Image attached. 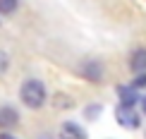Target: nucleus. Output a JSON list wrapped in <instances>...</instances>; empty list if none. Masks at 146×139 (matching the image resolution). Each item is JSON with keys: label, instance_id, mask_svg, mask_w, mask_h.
Wrapping results in <instances>:
<instances>
[{"label": "nucleus", "instance_id": "11", "mask_svg": "<svg viewBox=\"0 0 146 139\" xmlns=\"http://www.w3.org/2000/svg\"><path fill=\"white\" fill-rule=\"evenodd\" d=\"M55 106H72V101L67 96H55Z\"/></svg>", "mask_w": 146, "mask_h": 139}, {"label": "nucleus", "instance_id": "8", "mask_svg": "<svg viewBox=\"0 0 146 139\" xmlns=\"http://www.w3.org/2000/svg\"><path fill=\"white\" fill-rule=\"evenodd\" d=\"M17 5H19V0H0V15H12Z\"/></svg>", "mask_w": 146, "mask_h": 139}, {"label": "nucleus", "instance_id": "9", "mask_svg": "<svg viewBox=\"0 0 146 139\" xmlns=\"http://www.w3.org/2000/svg\"><path fill=\"white\" fill-rule=\"evenodd\" d=\"M7 67H10V58H7V53H5V51H0V77L7 72Z\"/></svg>", "mask_w": 146, "mask_h": 139}, {"label": "nucleus", "instance_id": "1", "mask_svg": "<svg viewBox=\"0 0 146 139\" xmlns=\"http://www.w3.org/2000/svg\"><path fill=\"white\" fill-rule=\"evenodd\" d=\"M19 96H22V101H24V106L27 108H41L43 106V101H46V86H43V82H38V79H27L22 84V89H19Z\"/></svg>", "mask_w": 146, "mask_h": 139}, {"label": "nucleus", "instance_id": "6", "mask_svg": "<svg viewBox=\"0 0 146 139\" xmlns=\"http://www.w3.org/2000/svg\"><path fill=\"white\" fill-rule=\"evenodd\" d=\"M62 137L65 139H89L86 132L79 127V125H74V122H65L62 125Z\"/></svg>", "mask_w": 146, "mask_h": 139}, {"label": "nucleus", "instance_id": "10", "mask_svg": "<svg viewBox=\"0 0 146 139\" xmlns=\"http://www.w3.org/2000/svg\"><path fill=\"white\" fill-rule=\"evenodd\" d=\"M139 86H146V72H144V74H137V79H134V89H139Z\"/></svg>", "mask_w": 146, "mask_h": 139}, {"label": "nucleus", "instance_id": "5", "mask_svg": "<svg viewBox=\"0 0 146 139\" xmlns=\"http://www.w3.org/2000/svg\"><path fill=\"white\" fill-rule=\"evenodd\" d=\"M129 67H132L134 74H144V72H146V48H137V51L132 53Z\"/></svg>", "mask_w": 146, "mask_h": 139}, {"label": "nucleus", "instance_id": "2", "mask_svg": "<svg viewBox=\"0 0 146 139\" xmlns=\"http://www.w3.org/2000/svg\"><path fill=\"white\" fill-rule=\"evenodd\" d=\"M115 118H117V122L122 125V127H127V130H137L139 122H141V115H139L132 106H127V103L115 108Z\"/></svg>", "mask_w": 146, "mask_h": 139}, {"label": "nucleus", "instance_id": "12", "mask_svg": "<svg viewBox=\"0 0 146 139\" xmlns=\"http://www.w3.org/2000/svg\"><path fill=\"white\" fill-rule=\"evenodd\" d=\"M98 110H101V106H89V110H86V118H96V115H98Z\"/></svg>", "mask_w": 146, "mask_h": 139}, {"label": "nucleus", "instance_id": "13", "mask_svg": "<svg viewBox=\"0 0 146 139\" xmlns=\"http://www.w3.org/2000/svg\"><path fill=\"white\" fill-rule=\"evenodd\" d=\"M0 139H17V137H12L10 132H3V134H0Z\"/></svg>", "mask_w": 146, "mask_h": 139}, {"label": "nucleus", "instance_id": "4", "mask_svg": "<svg viewBox=\"0 0 146 139\" xmlns=\"http://www.w3.org/2000/svg\"><path fill=\"white\" fill-rule=\"evenodd\" d=\"M17 122H19V113H17L12 106H3L0 108V127L3 130L17 127Z\"/></svg>", "mask_w": 146, "mask_h": 139}, {"label": "nucleus", "instance_id": "7", "mask_svg": "<svg viewBox=\"0 0 146 139\" xmlns=\"http://www.w3.org/2000/svg\"><path fill=\"white\" fill-rule=\"evenodd\" d=\"M117 96H120V101L127 106H132L137 101V91H134V86H117Z\"/></svg>", "mask_w": 146, "mask_h": 139}, {"label": "nucleus", "instance_id": "14", "mask_svg": "<svg viewBox=\"0 0 146 139\" xmlns=\"http://www.w3.org/2000/svg\"><path fill=\"white\" fill-rule=\"evenodd\" d=\"M141 108H144V115H146V98L141 101Z\"/></svg>", "mask_w": 146, "mask_h": 139}, {"label": "nucleus", "instance_id": "3", "mask_svg": "<svg viewBox=\"0 0 146 139\" xmlns=\"http://www.w3.org/2000/svg\"><path fill=\"white\" fill-rule=\"evenodd\" d=\"M79 74H82L84 79H89V82H101L103 79V65L98 60H89V63H84L82 67H79Z\"/></svg>", "mask_w": 146, "mask_h": 139}]
</instances>
